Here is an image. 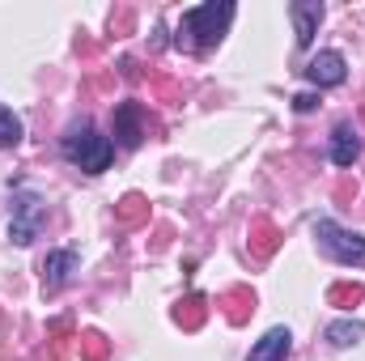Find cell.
I'll return each instance as SVG.
<instances>
[{"label": "cell", "mask_w": 365, "mask_h": 361, "mask_svg": "<svg viewBox=\"0 0 365 361\" xmlns=\"http://www.w3.org/2000/svg\"><path fill=\"white\" fill-rule=\"evenodd\" d=\"M230 21H234V4H230V0H221V4H217V0H212V4H195V9L182 13L179 43L195 47V51H208V47L221 43V34H225Z\"/></svg>", "instance_id": "obj_1"}, {"label": "cell", "mask_w": 365, "mask_h": 361, "mask_svg": "<svg viewBox=\"0 0 365 361\" xmlns=\"http://www.w3.org/2000/svg\"><path fill=\"white\" fill-rule=\"evenodd\" d=\"M60 149H64V158H68L77 171H86V175H102V171L110 166V158H115V145H110L106 136H98V128L86 123V119L64 132Z\"/></svg>", "instance_id": "obj_2"}, {"label": "cell", "mask_w": 365, "mask_h": 361, "mask_svg": "<svg viewBox=\"0 0 365 361\" xmlns=\"http://www.w3.org/2000/svg\"><path fill=\"white\" fill-rule=\"evenodd\" d=\"M314 238H319V251H323L327 260H336V264H344V268H365V238L361 234H353V230H344V225L319 217V221H314Z\"/></svg>", "instance_id": "obj_3"}, {"label": "cell", "mask_w": 365, "mask_h": 361, "mask_svg": "<svg viewBox=\"0 0 365 361\" xmlns=\"http://www.w3.org/2000/svg\"><path fill=\"white\" fill-rule=\"evenodd\" d=\"M47 221V208H43V200L38 195H21L17 204H13V221H9V238L17 243V247H30L34 238H38V225Z\"/></svg>", "instance_id": "obj_4"}, {"label": "cell", "mask_w": 365, "mask_h": 361, "mask_svg": "<svg viewBox=\"0 0 365 361\" xmlns=\"http://www.w3.org/2000/svg\"><path fill=\"white\" fill-rule=\"evenodd\" d=\"M306 77H310V86L331 90V86H344L349 64H344V56H340V51H319V56L306 64Z\"/></svg>", "instance_id": "obj_5"}, {"label": "cell", "mask_w": 365, "mask_h": 361, "mask_svg": "<svg viewBox=\"0 0 365 361\" xmlns=\"http://www.w3.org/2000/svg\"><path fill=\"white\" fill-rule=\"evenodd\" d=\"M77 251H51L47 260H43V289L47 293H56V289H64L68 280H73V272H77Z\"/></svg>", "instance_id": "obj_6"}, {"label": "cell", "mask_w": 365, "mask_h": 361, "mask_svg": "<svg viewBox=\"0 0 365 361\" xmlns=\"http://www.w3.org/2000/svg\"><path fill=\"white\" fill-rule=\"evenodd\" d=\"M289 17H293V26H297V47H310V43H314V30H319V21H323V4H319V0H293V4H289Z\"/></svg>", "instance_id": "obj_7"}, {"label": "cell", "mask_w": 365, "mask_h": 361, "mask_svg": "<svg viewBox=\"0 0 365 361\" xmlns=\"http://www.w3.org/2000/svg\"><path fill=\"white\" fill-rule=\"evenodd\" d=\"M115 136L123 149H136L145 141V123H140V106L136 102H119L115 106Z\"/></svg>", "instance_id": "obj_8"}, {"label": "cell", "mask_w": 365, "mask_h": 361, "mask_svg": "<svg viewBox=\"0 0 365 361\" xmlns=\"http://www.w3.org/2000/svg\"><path fill=\"white\" fill-rule=\"evenodd\" d=\"M289 349H293L289 327H272V332H264V340H255V349H251V357L247 361H284L289 357Z\"/></svg>", "instance_id": "obj_9"}, {"label": "cell", "mask_w": 365, "mask_h": 361, "mask_svg": "<svg viewBox=\"0 0 365 361\" xmlns=\"http://www.w3.org/2000/svg\"><path fill=\"white\" fill-rule=\"evenodd\" d=\"M357 158H361V141H357L353 123H340V128L331 132V162H336V166H353Z\"/></svg>", "instance_id": "obj_10"}, {"label": "cell", "mask_w": 365, "mask_h": 361, "mask_svg": "<svg viewBox=\"0 0 365 361\" xmlns=\"http://www.w3.org/2000/svg\"><path fill=\"white\" fill-rule=\"evenodd\" d=\"M365 336V323H357V319H336L331 327H327V340L336 345V349H349V345H357Z\"/></svg>", "instance_id": "obj_11"}, {"label": "cell", "mask_w": 365, "mask_h": 361, "mask_svg": "<svg viewBox=\"0 0 365 361\" xmlns=\"http://www.w3.org/2000/svg\"><path fill=\"white\" fill-rule=\"evenodd\" d=\"M21 119L9 111V106H0V149H13V145H21Z\"/></svg>", "instance_id": "obj_12"}, {"label": "cell", "mask_w": 365, "mask_h": 361, "mask_svg": "<svg viewBox=\"0 0 365 361\" xmlns=\"http://www.w3.org/2000/svg\"><path fill=\"white\" fill-rule=\"evenodd\" d=\"M314 106H319V98H314V93H297V98H293V111H302V115H306V111H314Z\"/></svg>", "instance_id": "obj_13"}, {"label": "cell", "mask_w": 365, "mask_h": 361, "mask_svg": "<svg viewBox=\"0 0 365 361\" xmlns=\"http://www.w3.org/2000/svg\"><path fill=\"white\" fill-rule=\"evenodd\" d=\"M331 298H344V302H357V298H361V289H357V285H353V289H349V285H340V289H331Z\"/></svg>", "instance_id": "obj_14"}]
</instances>
